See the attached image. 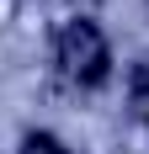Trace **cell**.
<instances>
[{"label": "cell", "instance_id": "3957f363", "mask_svg": "<svg viewBox=\"0 0 149 154\" xmlns=\"http://www.w3.org/2000/svg\"><path fill=\"white\" fill-rule=\"evenodd\" d=\"M133 112L149 122V64H138V69H133Z\"/></svg>", "mask_w": 149, "mask_h": 154}, {"label": "cell", "instance_id": "6da1fadb", "mask_svg": "<svg viewBox=\"0 0 149 154\" xmlns=\"http://www.w3.org/2000/svg\"><path fill=\"white\" fill-rule=\"evenodd\" d=\"M59 64H64V75L80 80V85H101L106 69H112V48H106L101 27L96 21H69L59 32Z\"/></svg>", "mask_w": 149, "mask_h": 154}, {"label": "cell", "instance_id": "7a4b0ae2", "mask_svg": "<svg viewBox=\"0 0 149 154\" xmlns=\"http://www.w3.org/2000/svg\"><path fill=\"white\" fill-rule=\"evenodd\" d=\"M21 154H69V149H64L53 133H27V138H21Z\"/></svg>", "mask_w": 149, "mask_h": 154}]
</instances>
